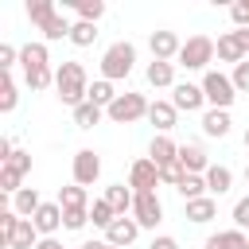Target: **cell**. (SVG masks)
I'll use <instances>...</instances> for the list:
<instances>
[{
	"mask_svg": "<svg viewBox=\"0 0 249 249\" xmlns=\"http://www.w3.org/2000/svg\"><path fill=\"white\" fill-rule=\"evenodd\" d=\"M54 89H58V101H62V105H70V109L86 105V97H89L86 66H82V62H62V66L54 70Z\"/></svg>",
	"mask_w": 249,
	"mask_h": 249,
	"instance_id": "6da1fadb",
	"label": "cell"
},
{
	"mask_svg": "<svg viewBox=\"0 0 249 249\" xmlns=\"http://www.w3.org/2000/svg\"><path fill=\"white\" fill-rule=\"evenodd\" d=\"M132 62H136V47L121 39V43L105 47V54H101V78L105 82H121V78L132 74Z\"/></svg>",
	"mask_w": 249,
	"mask_h": 249,
	"instance_id": "7a4b0ae2",
	"label": "cell"
},
{
	"mask_svg": "<svg viewBox=\"0 0 249 249\" xmlns=\"http://www.w3.org/2000/svg\"><path fill=\"white\" fill-rule=\"evenodd\" d=\"M214 54H218V43L210 39V35H191L187 43H183V51H179V66H187V70H206L210 62H214Z\"/></svg>",
	"mask_w": 249,
	"mask_h": 249,
	"instance_id": "3957f363",
	"label": "cell"
},
{
	"mask_svg": "<svg viewBox=\"0 0 249 249\" xmlns=\"http://www.w3.org/2000/svg\"><path fill=\"white\" fill-rule=\"evenodd\" d=\"M198 86H202V93H206V105H210V109H230V105H233V97H237L233 78H230V74H222V70H206Z\"/></svg>",
	"mask_w": 249,
	"mask_h": 249,
	"instance_id": "277c9868",
	"label": "cell"
},
{
	"mask_svg": "<svg viewBox=\"0 0 249 249\" xmlns=\"http://www.w3.org/2000/svg\"><path fill=\"white\" fill-rule=\"evenodd\" d=\"M148 101H144V93H117V101L105 109V117L113 121V124H132V121H140V117H148Z\"/></svg>",
	"mask_w": 249,
	"mask_h": 249,
	"instance_id": "5b68a950",
	"label": "cell"
},
{
	"mask_svg": "<svg viewBox=\"0 0 249 249\" xmlns=\"http://www.w3.org/2000/svg\"><path fill=\"white\" fill-rule=\"evenodd\" d=\"M132 218L140 222V230H156V226L163 222V202H160V195H156V191L136 195V198H132Z\"/></svg>",
	"mask_w": 249,
	"mask_h": 249,
	"instance_id": "8992f818",
	"label": "cell"
},
{
	"mask_svg": "<svg viewBox=\"0 0 249 249\" xmlns=\"http://www.w3.org/2000/svg\"><path fill=\"white\" fill-rule=\"evenodd\" d=\"M97 175H101V156H97L93 148L74 152V183H78V187H93Z\"/></svg>",
	"mask_w": 249,
	"mask_h": 249,
	"instance_id": "52a82bcc",
	"label": "cell"
},
{
	"mask_svg": "<svg viewBox=\"0 0 249 249\" xmlns=\"http://www.w3.org/2000/svg\"><path fill=\"white\" fill-rule=\"evenodd\" d=\"M171 105H175L179 113H198V109L206 105V93H202V86H195V82H175Z\"/></svg>",
	"mask_w": 249,
	"mask_h": 249,
	"instance_id": "ba28073f",
	"label": "cell"
},
{
	"mask_svg": "<svg viewBox=\"0 0 249 249\" xmlns=\"http://www.w3.org/2000/svg\"><path fill=\"white\" fill-rule=\"evenodd\" d=\"M128 187L136 191V195H144V191H156L160 187V167L144 156V160H136L132 167H128Z\"/></svg>",
	"mask_w": 249,
	"mask_h": 249,
	"instance_id": "9c48e42d",
	"label": "cell"
},
{
	"mask_svg": "<svg viewBox=\"0 0 249 249\" xmlns=\"http://www.w3.org/2000/svg\"><path fill=\"white\" fill-rule=\"evenodd\" d=\"M148 47H152V58H156V62H171V58H179V51H183V43H179L175 31H152Z\"/></svg>",
	"mask_w": 249,
	"mask_h": 249,
	"instance_id": "30bf717a",
	"label": "cell"
},
{
	"mask_svg": "<svg viewBox=\"0 0 249 249\" xmlns=\"http://www.w3.org/2000/svg\"><path fill=\"white\" fill-rule=\"evenodd\" d=\"M136 233H140V222H136V218H117V222L105 230V241H109L113 249H128V245L136 241Z\"/></svg>",
	"mask_w": 249,
	"mask_h": 249,
	"instance_id": "8fae6325",
	"label": "cell"
},
{
	"mask_svg": "<svg viewBox=\"0 0 249 249\" xmlns=\"http://www.w3.org/2000/svg\"><path fill=\"white\" fill-rule=\"evenodd\" d=\"M148 160H152L156 167H167V163L179 160V144H175L171 136H152V144H148Z\"/></svg>",
	"mask_w": 249,
	"mask_h": 249,
	"instance_id": "7c38bea8",
	"label": "cell"
},
{
	"mask_svg": "<svg viewBox=\"0 0 249 249\" xmlns=\"http://www.w3.org/2000/svg\"><path fill=\"white\" fill-rule=\"evenodd\" d=\"M148 121L160 128V136H167V132L175 128V121H179V109H175L171 101H152V109H148Z\"/></svg>",
	"mask_w": 249,
	"mask_h": 249,
	"instance_id": "4fadbf2b",
	"label": "cell"
},
{
	"mask_svg": "<svg viewBox=\"0 0 249 249\" xmlns=\"http://www.w3.org/2000/svg\"><path fill=\"white\" fill-rule=\"evenodd\" d=\"M179 163L187 175H206V167H210V160L198 144H179Z\"/></svg>",
	"mask_w": 249,
	"mask_h": 249,
	"instance_id": "5bb4252c",
	"label": "cell"
},
{
	"mask_svg": "<svg viewBox=\"0 0 249 249\" xmlns=\"http://www.w3.org/2000/svg\"><path fill=\"white\" fill-rule=\"evenodd\" d=\"M31 222H35V230H39L43 237H51V233L62 226V206H58V202H43V206L35 210V218H31Z\"/></svg>",
	"mask_w": 249,
	"mask_h": 249,
	"instance_id": "9a60e30c",
	"label": "cell"
},
{
	"mask_svg": "<svg viewBox=\"0 0 249 249\" xmlns=\"http://www.w3.org/2000/svg\"><path fill=\"white\" fill-rule=\"evenodd\" d=\"M144 78H148V86H156V89H175V62H148V70H144Z\"/></svg>",
	"mask_w": 249,
	"mask_h": 249,
	"instance_id": "2e32d148",
	"label": "cell"
},
{
	"mask_svg": "<svg viewBox=\"0 0 249 249\" xmlns=\"http://www.w3.org/2000/svg\"><path fill=\"white\" fill-rule=\"evenodd\" d=\"M230 124H233L230 121V109H206L202 113V132L206 136H218L222 140V136H230Z\"/></svg>",
	"mask_w": 249,
	"mask_h": 249,
	"instance_id": "e0dca14e",
	"label": "cell"
},
{
	"mask_svg": "<svg viewBox=\"0 0 249 249\" xmlns=\"http://www.w3.org/2000/svg\"><path fill=\"white\" fill-rule=\"evenodd\" d=\"M230 187H233V171L226 163H210L206 167V191H210V198L214 195H226Z\"/></svg>",
	"mask_w": 249,
	"mask_h": 249,
	"instance_id": "ac0fdd59",
	"label": "cell"
},
{
	"mask_svg": "<svg viewBox=\"0 0 249 249\" xmlns=\"http://www.w3.org/2000/svg\"><path fill=\"white\" fill-rule=\"evenodd\" d=\"M132 198H136V191H132V187H124V183H113V187H105V202L117 210V218H124V214L132 210Z\"/></svg>",
	"mask_w": 249,
	"mask_h": 249,
	"instance_id": "d6986e66",
	"label": "cell"
},
{
	"mask_svg": "<svg viewBox=\"0 0 249 249\" xmlns=\"http://www.w3.org/2000/svg\"><path fill=\"white\" fill-rule=\"evenodd\" d=\"M35 245H39V230H35V222H31V218H19L16 230H12L8 249H35Z\"/></svg>",
	"mask_w": 249,
	"mask_h": 249,
	"instance_id": "ffe728a7",
	"label": "cell"
},
{
	"mask_svg": "<svg viewBox=\"0 0 249 249\" xmlns=\"http://www.w3.org/2000/svg\"><path fill=\"white\" fill-rule=\"evenodd\" d=\"M19 66H23V74H27V70H43V66H51V58H47V43H27V47H19Z\"/></svg>",
	"mask_w": 249,
	"mask_h": 249,
	"instance_id": "44dd1931",
	"label": "cell"
},
{
	"mask_svg": "<svg viewBox=\"0 0 249 249\" xmlns=\"http://www.w3.org/2000/svg\"><path fill=\"white\" fill-rule=\"evenodd\" d=\"M218 58L237 66V62H245L249 54H245V47L237 43V35H233V31H226V35H218Z\"/></svg>",
	"mask_w": 249,
	"mask_h": 249,
	"instance_id": "7402d4cb",
	"label": "cell"
},
{
	"mask_svg": "<svg viewBox=\"0 0 249 249\" xmlns=\"http://www.w3.org/2000/svg\"><path fill=\"white\" fill-rule=\"evenodd\" d=\"M43 206V198H39V191L35 187H23L19 195H12V210L19 214V218H35V210Z\"/></svg>",
	"mask_w": 249,
	"mask_h": 249,
	"instance_id": "603a6c76",
	"label": "cell"
},
{
	"mask_svg": "<svg viewBox=\"0 0 249 249\" xmlns=\"http://www.w3.org/2000/svg\"><path fill=\"white\" fill-rule=\"evenodd\" d=\"M214 214H218V202H214L210 195H202V198H191V202H187V218H191L195 226H202V222H210Z\"/></svg>",
	"mask_w": 249,
	"mask_h": 249,
	"instance_id": "cb8c5ba5",
	"label": "cell"
},
{
	"mask_svg": "<svg viewBox=\"0 0 249 249\" xmlns=\"http://www.w3.org/2000/svg\"><path fill=\"white\" fill-rule=\"evenodd\" d=\"M86 101H93V105H101V109H109L113 101H117V89H113V82H105V78H97V82H89V97Z\"/></svg>",
	"mask_w": 249,
	"mask_h": 249,
	"instance_id": "d4e9b609",
	"label": "cell"
},
{
	"mask_svg": "<svg viewBox=\"0 0 249 249\" xmlns=\"http://www.w3.org/2000/svg\"><path fill=\"white\" fill-rule=\"evenodd\" d=\"M58 206L62 210H86V187H78V183L58 187Z\"/></svg>",
	"mask_w": 249,
	"mask_h": 249,
	"instance_id": "484cf974",
	"label": "cell"
},
{
	"mask_svg": "<svg viewBox=\"0 0 249 249\" xmlns=\"http://www.w3.org/2000/svg\"><path fill=\"white\" fill-rule=\"evenodd\" d=\"M101 117H105V109L93 105V101H86V105L74 109V124H78V128H93V124H101Z\"/></svg>",
	"mask_w": 249,
	"mask_h": 249,
	"instance_id": "4316f807",
	"label": "cell"
},
{
	"mask_svg": "<svg viewBox=\"0 0 249 249\" xmlns=\"http://www.w3.org/2000/svg\"><path fill=\"white\" fill-rule=\"evenodd\" d=\"M70 8H74L78 19H86V23H97V19L105 16V4H101V0H70Z\"/></svg>",
	"mask_w": 249,
	"mask_h": 249,
	"instance_id": "83f0119b",
	"label": "cell"
},
{
	"mask_svg": "<svg viewBox=\"0 0 249 249\" xmlns=\"http://www.w3.org/2000/svg\"><path fill=\"white\" fill-rule=\"evenodd\" d=\"M54 12H58V8H54V0H27V19H31L35 27H43Z\"/></svg>",
	"mask_w": 249,
	"mask_h": 249,
	"instance_id": "f1b7e54d",
	"label": "cell"
},
{
	"mask_svg": "<svg viewBox=\"0 0 249 249\" xmlns=\"http://www.w3.org/2000/svg\"><path fill=\"white\" fill-rule=\"evenodd\" d=\"M175 191H179L187 202H191V198H202V195H210V191H206V175H183V183H179Z\"/></svg>",
	"mask_w": 249,
	"mask_h": 249,
	"instance_id": "f546056e",
	"label": "cell"
},
{
	"mask_svg": "<svg viewBox=\"0 0 249 249\" xmlns=\"http://www.w3.org/2000/svg\"><path fill=\"white\" fill-rule=\"evenodd\" d=\"M93 39H97V23H86V19L70 23V43L74 47H89Z\"/></svg>",
	"mask_w": 249,
	"mask_h": 249,
	"instance_id": "4dcf8cb0",
	"label": "cell"
},
{
	"mask_svg": "<svg viewBox=\"0 0 249 249\" xmlns=\"http://www.w3.org/2000/svg\"><path fill=\"white\" fill-rule=\"evenodd\" d=\"M16 101H19L16 82H12V74H4V70H0V113H12V109H16Z\"/></svg>",
	"mask_w": 249,
	"mask_h": 249,
	"instance_id": "1f68e13d",
	"label": "cell"
},
{
	"mask_svg": "<svg viewBox=\"0 0 249 249\" xmlns=\"http://www.w3.org/2000/svg\"><path fill=\"white\" fill-rule=\"evenodd\" d=\"M89 222H93V226H101V230H109V226L117 222V210H113L105 198H97V202L89 206Z\"/></svg>",
	"mask_w": 249,
	"mask_h": 249,
	"instance_id": "d6a6232c",
	"label": "cell"
},
{
	"mask_svg": "<svg viewBox=\"0 0 249 249\" xmlns=\"http://www.w3.org/2000/svg\"><path fill=\"white\" fill-rule=\"evenodd\" d=\"M19 183H23V175H19V171H12V167H0V191H4V195H19V191H23Z\"/></svg>",
	"mask_w": 249,
	"mask_h": 249,
	"instance_id": "836d02e7",
	"label": "cell"
},
{
	"mask_svg": "<svg viewBox=\"0 0 249 249\" xmlns=\"http://www.w3.org/2000/svg\"><path fill=\"white\" fill-rule=\"evenodd\" d=\"M23 82H27L31 89H47V86L54 82V74H51V66H43V70H27V74H23Z\"/></svg>",
	"mask_w": 249,
	"mask_h": 249,
	"instance_id": "e575fe53",
	"label": "cell"
},
{
	"mask_svg": "<svg viewBox=\"0 0 249 249\" xmlns=\"http://www.w3.org/2000/svg\"><path fill=\"white\" fill-rule=\"evenodd\" d=\"M4 167H12V171H19V175H27V171H31V156H27L23 148H16V152L4 160Z\"/></svg>",
	"mask_w": 249,
	"mask_h": 249,
	"instance_id": "d590c367",
	"label": "cell"
},
{
	"mask_svg": "<svg viewBox=\"0 0 249 249\" xmlns=\"http://www.w3.org/2000/svg\"><path fill=\"white\" fill-rule=\"evenodd\" d=\"M86 222H89V206L86 210H62V226L66 230H86Z\"/></svg>",
	"mask_w": 249,
	"mask_h": 249,
	"instance_id": "8d00e7d4",
	"label": "cell"
},
{
	"mask_svg": "<svg viewBox=\"0 0 249 249\" xmlns=\"http://www.w3.org/2000/svg\"><path fill=\"white\" fill-rule=\"evenodd\" d=\"M183 175H187V171H183V163H179V160H175V163H167V167H160V183L179 187V183H183Z\"/></svg>",
	"mask_w": 249,
	"mask_h": 249,
	"instance_id": "74e56055",
	"label": "cell"
},
{
	"mask_svg": "<svg viewBox=\"0 0 249 249\" xmlns=\"http://www.w3.org/2000/svg\"><path fill=\"white\" fill-rule=\"evenodd\" d=\"M230 78H233V89H237V93H249V58H245V62H237Z\"/></svg>",
	"mask_w": 249,
	"mask_h": 249,
	"instance_id": "f35d334b",
	"label": "cell"
},
{
	"mask_svg": "<svg viewBox=\"0 0 249 249\" xmlns=\"http://www.w3.org/2000/svg\"><path fill=\"white\" fill-rule=\"evenodd\" d=\"M233 226L237 230H249V195L233 202Z\"/></svg>",
	"mask_w": 249,
	"mask_h": 249,
	"instance_id": "ab89813d",
	"label": "cell"
},
{
	"mask_svg": "<svg viewBox=\"0 0 249 249\" xmlns=\"http://www.w3.org/2000/svg\"><path fill=\"white\" fill-rule=\"evenodd\" d=\"M16 62H19V51H16L12 43H0V70L8 74V70H12Z\"/></svg>",
	"mask_w": 249,
	"mask_h": 249,
	"instance_id": "60d3db41",
	"label": "cell"
},
{
	"mask_svg": "<svg viewBox=\"0 0 249 249\" xmlns=\"http://www.w3.org/2000/svg\"><path fill=\"white\" fill-rule=\"evenodd\" d=\"M226 245H230V249H249V233L233 226V230H226Z\"/></svg>",
	"mask_w": 249,
	"mask_h": 249,
	"instance_id": "b9f144b4",
	"label": "cell"
},
{
	"mask_svg": "<svg viewBox=\"0 0 249 249\" xmlns=\"http://www.w3.org/2000/svg\"><path fill=\"white\" fill-rule=\"evenodd\" d=\"M230 16H233L237 27H249V0H237V4L230 8Z\"/></svg>",
	"mask_w": 249,
	"mask_h": 249,
	"instance_id": "7bdbcfd3",
	"label": "cell"
},
{
	"mask_svg": "<svg viewBox=\"0 0 249 249\" xmlns=\"http://www.w3.org/2000/svg\"><path fill=\"white\" fill-rule=\"evenodd\" d=\"M148 249H179V241L171 237V233H160V237H152V245Z\"/></svg>",
	"mask_w": 249,
	"mask_h": 249,
	"instance_id": "ee69618b",
	"label": "cell"
},
{
	"mask_svg": "<svg viewBox=\"0 0 249 249\" xmlns=\"http://www.w3.org/2000/svg\"><path fill=\"white\" fill-rule=\"evenodd\" d=\"M206 249H230V245H226V233H210V237H206Z\"/></svg>",
	"mask_w": 249,
	"mask_h": 249,
	"instance_id": "f6af8a7d",
	"label": "cell"
},
{
	"mask_svg": "<svg viewBox=\"0 0 249 249\" xmlns=\"http://www.w3.org/2000/svg\"><path fill=\"white\" fill-rule=\"evenodd\" d=\"M233 35H237V43H241L245 54H249V27H233Z\"/></svg>",
	"mask_w": 249,
	"mask_h": 249,
	"instance_id": "bcb514c9",
	"label": "cell"
},
{
	"mask_svg": "<svg viewBox=\"0 0 249 249\" xmlns=\"http://www.w3.org/2000/svg\"><path fill=\"white\" fill-rule=\"evenodd\" d=\"M35 249H66V245H62V241H54V237H43Z\"/></svg>",
	"mask_w": 249,
	"mask_h": 249,
	"instance_id": "7dc6e473",
	"label": "cell"
},
{
	"mask_svg": "<svg viewBox=\"0 0 249 249\" xmlns=\"http://www.w3.org/2000/svg\"><path fill=\"white\" fill-rule=\"evenodd\" d=\"M82 249H113V245H109V241H105V237H101V241H86V245H82Z\"/></svg>",
	"mask_w": 249,
	"mask_h": 249,
	"instance_id": "c3c4849f",
	"label": "cell"
},
{
	"mask_svg": "<svg viewBox=\"0 0 249 249\" xmlns=\"http://www.w3.org/2000/svg\"><path fill=\"white\" fill-rule=\"evenodd\" d=\"M245 148H249V128H245Z\"/></svg>",
	"mask_w": 249,
	"mask_h": 249,
	"instance_id": "681fc988",
	"label": "cell"
},
{
	"mask_svg": "<svg viewBox=\"0 0 249 249\" xmlns=\"http://www.w3.org/2000/svg\"><path fill=\"white\" fill-rule=\"evenodd\" d=\"M245 183H249V167H245Z\"/></svg>",
	"mask_w": 249,
	"mask_h": 249,
	"instance_id": "f907efd6",
	"label": "cell"
}]
</instances>
